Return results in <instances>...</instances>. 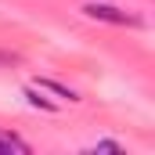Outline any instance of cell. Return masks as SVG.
Returning <instances> with one entry per match:
<instances>
[{
  "mask_svg": "<svg viewBox=\"0 0 155 155\" xmlns=\"http://www.w3.org/2000/svg\"><path fill=\"white\" fill-rule=\"evenodd\" d=\"M90 152H94V155H97V152H123V144H119V141H97Z\"/></svg>",
  "mask_w": 155,
  "mask_h": 155,
  "instance_id": "obj_3",
  "label": "cell"
},
{
  "mask_svg": "<svg viewBox=\"0 0 155 155\" xmlns=\"http://www.w3.org/2000/svg\"><path fill=\"white\" fill-rule=\"evenodd\" d=\"M90 18H101V22H116V25H137L134 15H123L119 7H108V4H87L83 7Z\"/></svg>",
  "mask_w": 155,
  "mask_h": 155,
  "instance_id": "obj_1",
  "label": "cell"
},
{
  "mask_svg": "<svg viewBox=\"0 0 155 155\" xmlns=\"http://www.w3.org/2000/svg\"><path fill=\"white\" fill-rule=\"evenodd\" d=\"M0 152L4 155H11V152H18V155H29V144L18 137V134H0Z\"/></svg>",
  "mask_w": 155,
  "mask_h": 155,
  "instance_id": "obj_2",
  "label": "cell"
}]
</instances>
